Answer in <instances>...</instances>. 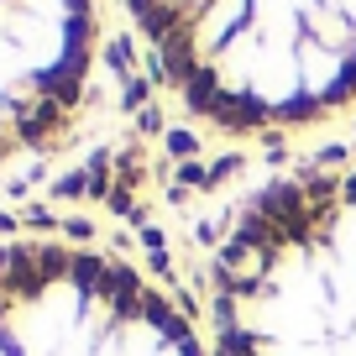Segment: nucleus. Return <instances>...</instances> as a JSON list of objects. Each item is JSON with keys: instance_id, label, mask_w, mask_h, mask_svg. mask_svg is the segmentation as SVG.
I'll list each match as a JSON object with an SVG mask.
<instances>
[{"instance_id": "nucleus-4", "label": "nucleus", "mask_w": 356, "mask_h": 356, "mask_svg": "<svg viewBox=\"0 0 356 356\" xmlns=\"http://www.w3.org/2000/svg\"><path fill=\"white\" fill-rule=\"evenodd\" d=\"M95 0H0V173L79 131L95 84Z\"/></svg>"}, {"instance_id": "nucleus-1", "label": "nucleus", "mask_w": 356, "mask_h": 356, "mask_svg": "<svg viewBox=\"0 0 356 356\" xmlns=\"http://www.w3.org/2000/svg\"><path fill=\"white\" fill-rule=\"evenodd\" d=\"M163 79L236 136L356 105V0H126Z\"/></svg>"}, {"instance_id": "nucleus-3", "label": "nucleus", "mask_w": 356, "mask_h": 356, "mask_svg": "<svg viewBox=\"0 0 356 356\" xmlns=\"http://www.w3.org/2000/svg\"><path fill=\"white\" fill-rule=\"evenodd\" d=\"M0 356H204L189 314L89 241H0Z\"/></svg>"}, {"instance_id": "nucleus-2", "label": "nucleus", "mask_w": 356, "mask_h": 356, "mask_svg": "<svg viewBox=\"0 0 356 356\" xmlns=\"http://www.w3.org/2000/svg\"><path fill=\"white\" fill-rule=\"evenodd\" d=\"M215 356H356V168L252 189L210 252Z\"/></svg>"}]
</instances>
